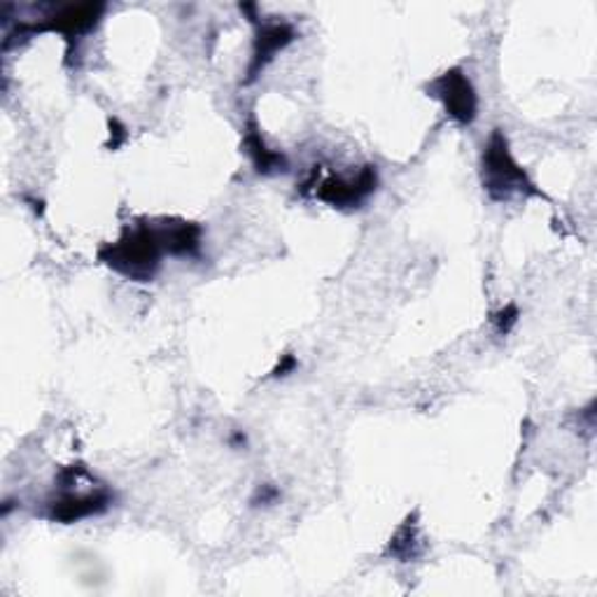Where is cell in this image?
<instances>
[{"instance_id": "6da1fadb", "label": "cell", "mask_w": 597, "mask_h": 597, "mask_svg": "<svg viewBox=\"0 0 597 597\" xmlns=\"http://www.w3.org/2000/svg\"><path fill=\"white\" fill-rule=\"evenodd\" d=\"M164 245L157 224L126 227L115 243L98 250V260L124 279L149 283L157 275L164 258Z\"/></svg>"}, {"instance_id": "7a4b0ae2", "label": "cell", "mask_w": 597, "mask_h": 597, "mask_svg": "<svg viewBox=\"0 0 597 597\" xmlns=\"http://www.w3.org/2000/svg\"><path fill=\"white\" fill-rule=\"evenodd\" d=\"M481 180L493 201H511L514 197H540V189L523 166L511 155V147L502 129L490 134L481 155Z\"/></svg>"}, {"instance_id": "3957f363", "label": "cell", "mask_w": 597, "mask_h": 597, "mask_svg": "<svg viewBox=\"0 0 597 597\" xmlns=\"http://www.w3.org/2000/svg\"><path fill=\"white\" fill-rule=\"evenodd\" d=\"M430 94L439 98L446 108V115L460 126L474 124L479 115V96L472 80L462 69H451L430 82Z\"/></svg>"}, {"instance_id": "277c9868", "label": "cell", "mask_w": 597, "mask_h": 597, "mask_svg": "<svg viewBox=\"0 0 597 597\" xmlns=\"http://www.w3.org/2000/svg\"><path fill=\"white\" fill-rule=\"evenodd\" d=\"M378 187L376 166L359 168L355 176H332L315 187V197L332 208H359Z\"/></svg>"}, {"instance_id": "5b68a950", "label": "cell", "mask_w": 597, "mask_h": 597, "mask_svg": "<svg viewBox=\"0 0 597 597\" xmlns=\"http://www.w3.org/2000/svg\"><path fill=\"white\" fill-rule=\"evenodd\" d=\"M113 504L108 488H96L92 493H73L71 488H63V493L48 502V519L71 525L84 519H94L105 514Z\"/></svg>"}, {"instance_id": "8992f818", "label": "cell", "mask_w": 597, "mask_h": 597, "mask_svg": "<svg viewBox=\"0 0 597 597\" xmlns=\"http://www.w3.org/2000/svg\"><path fill=\"white\" fill-rule=\"evenodd\" d=\"M296 38L294 27L285 24V21H275V24H264L254 38V50L250 56L248 66V82H254L269 63L275 59V54L283 52L290 42Z\"/></svg>"}, {"instance_id": "52a82bcc", "label": "cell", "mask_w": 597, "mask_h": 597, "mask_svg": "<svg viewBox=\"0 0 597 597\" xmlns=\"http://www.w3.org/2000/svg\"><path fill=\"white\" fill-rule=\"evenodd\" d=\"M105 6L103 3H82V6H69L59 10L56 14L48 17L45 24H31V35L38 33V31H54V33H61V35H69V38H77V35H84L87 31H92L98 19L103 14Z\"/></svg>"}, {"instance_id": "ba28073f", "label": "cell", "mask_w": 597, "mask_h": 597, "mask_svg": "<svg viewBox=\"0 0 597 597\" xmlns=\"http://www.w3.org/2000/svg\"><path fill=\"white\" fill-rule=\"evenodd\" d=\"M166 254L174 258H199L203 245V229L187 220H161L157 224Z\"/></svg>"}, {"instance_id": "9c48e42d", "label": "cell", "mask_w": 597, "mask_h": 597, "mask_svg": "<svg viewBox=\"0 0 597 597\" xmlns=\"http://www.w3.org/2000/svg\"><path fill=\"white\" fill-rule=\"evenodd\" d=\"M243 143H245V153L252 159V166L258 174L271 176V174H279V170H287L285 155L275 153V149H269V145L262 138L260 126L254 119H248Z\"/></svg>"}, {"instance_id": "30bf717a", "label": "cell", "mask_w": 597, "mask_h": 597, "mask_svg": "<svg viewBox=\"0 0 597 597\" xmlns=\"http://www.w3.org/2000/svg\"><path fill=\"white\" fill-rule=\"evenodd\" d=\"M420 553H422V542H420L418 523H416V519H409L407 523H404L395 532V537L390 540L388 556H392V558H397L401 563H409V561H416Z\"/></svg>"}, {"instance_id": "8fae6325", "label": "cell", "mask_w": 597, "mask_h": 597, "mask_svg": "<svg viewBox=\"0 0 597 597\" xmlns=\"http://www.w3.org/2000/svg\"><path fill=\"white\" fill-rule=\"evenodd\" d=\"M516 320H519V308L514 306V304H511V306H506V308H502L495 317H493V323H495V327H498V334H509L511 332V327H514L516 325Z\"/></svg>"}, {"instance_id": "7c38bea8", "label": "cell", "mask_w": 597, "mask_h": 597, "mask_svg": "<svg viewBox=\"0 0 597 597\" xmlns=\"http://www.w3.org/2000/svg\"><path fill=\"white\" fill-rule=\"evenodd\" d=\"M294 369H296V357H294V355H285V357H283V362H281V365L273 369V376H275V378H281V376L292 374Z\"/></svg>"}]
</instances>
